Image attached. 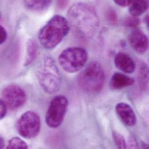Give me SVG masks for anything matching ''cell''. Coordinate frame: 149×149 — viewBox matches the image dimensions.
Listing matches in <instances>:
<instances>
[{
	"label": "cell",
	"mask_w": 149,
	"mask_h": 149,
	"mask_svg": "<svg viewBox=\"0 0 149 149\" xmlns=\"http://www.w3.org/2000/svg\"><path fill=\"white\" fill-rule=\"evenodd\" d=\"M116 4L121 7H126L130 6L132 0H113Z\"/></svg>",
	"instance_id": "23"
},
{
	"label": "cell",
	"mask_w": 149,
	"mask_h": 149,
	"mask_svg": "<svg viewBox=\"0 0 149 149\" xmlns=\"http://www.w3.org/2000/svg\"><path fill=\"white\" fill-rule=\"evenodd\" d=\"M128 145L130 148L132 149H137L139 148L138 142L136 140V139L133 136H131L128 140Z\"/></svg>",
	"instance_id": "24"
},
{
	"label": "cell",
	"mask_w": 149,
	"mask_h": 149,
	"mask_svg": "<svg viewBox=\"0 0 149 149\" xmlns=\"http://www.w3.org/2000/svg\"><path fill=\"white\" fill-rule=\"evenodd\" d=\"M5 147V142L4 139L2 137L0 138V148L1 149H3Z\"/></svg>",
	"instance_id": "26"
},
{
	"label": "cell",
	"mask_w": 149,
	"mask_h": 149,
	"mask_svg": "<svg viewBox=\"0 0 149 149\" xmlns=\"http://www.w3.org/2000/svg\"><path fill=\"white\" fill-rule=\"evenodd\" d=\"M68 17L70 27L84 39L92 38L100 26L95 9L86 3L78 2L73 4L68 10Z\"/></svg>",
	"instance_id": "1"
},
{
	"label": "cell",
	"mask_w": 149,
	"mask_h": 149,
	"mask_svg": "<svg viewBox=\"0 0 149 149\" xmlns=\"http://www.w3.org/2000/svg\"><path fill=\"white\" fill-rule=\"evenodd\" d=\"M148 6L147 0H132L129 7V12L131 15L138 17L148 10Z\"/></svg>",
	"instance_id": "16"
},
{
	"label": "cell",
	"mask_w": 149,
	"mask_h": 149,
	"mask_svg": "<svg viewBox=\"0 0 149 149\" xmlns=\"http://www.w3.org/2000/svg\"><path fill=\"white\" fill-rule=\"evenodd\" d=\"M1 99L11 110L18 109L24 104L27 100L25 91L17 85H9L1 92Z\"/></svg>",
	"instance_id": "8"
},
{
	"label": "cell",
	"mask_w": 149,
	"mask_h": 149,
	"mask_svg": "<svg viewBox=\"0 0 149 149\" xmlns=\"http://www.w3.org/2000/svg\"><path fill=\"white\" fill-rule=\"evenodd\" d=\"M139 19L134 16H130L127 17L123 21V25L125 27L130 28H136L140 24Z\"/></svg>",
	"instance_id": "19"
},
{
	"label": "cell",
	"mask_w": 149,
	"mask_h": 149,
	"mask_svg": "<svg viewBox=\"0 0 149 149\" xmlns=\"http://www.w3.org/2000/svg\"><path fill=\"white\" fill-rule=\"evenodd\" d=\"M69 106L68 98L58 95L51 101L45 114L47 125L53 129L59 128L63 123Z\"/></svg>",
	"instance_id": "6"
},
{
	"label": "cell",
	"mask_w": 149,
	"mask_h": 149,
	"mask_svg": "<svg viewBox=\"0 0 149 149\" xmlns=\"http://www.w3.org/2000/svg\"><path fill=\"white\" fill-rule=\"evenodd\" d=\"M116 111L125 125L132 127L136 125L137 121L136 114L128 104L123 102L118 103L116 106Z\"/></svg>",
	"instance_id": "10"
},
{
	"label": "cell",
	"mask_w": 149,
	"mask_h": 149,
	"mask_svg": "<svg viewBox=\"0 0 149 149\" xmlns=\"http://www.w3.org/2000/svg\"><path fill=\"white\" fill-rule=\"evenodd\" d=\"M37 77L41 87L47 93L54 94L59 91L62 77L55 61L51 57H45L43 66L38 71Z\"/></svg>",
	"instance_id": "4"
},
{
	"label": "cell",
	"mask_w": 149,
	"mask_h": 149,
	"mask_svg": "<svg viewBox=\"0 0 149 149\" xmlns=\"http://www.w3.org/2000/svg\"><path fill=\"white\" fill-rule=\"evenodd\" d=\"M6 148L8 149H26L28 148V146L23 140L19 137H13L9 141Z\"/></svg>",
	"instance_id": "17"
},
{
	"label": "cell",
	"mask_w": 149,
	"mask_h": 149,
	"mask_svg": "<svg viewBox=\"0 0 149 149\" xmlns=\"http://www.w3.org/2000/svg\"><path fill=\"white\" fill-rule=\"evenodd\" d=\"M8 38V33L6 29L3 26H0V44H3Z\"/></svg>",
	"instance_id": "21"
},
{
	"label": "cell",
	"mask_w": 149,
	"mask_h": 149,
	"mask_svg": "<svg viewBox=\"0 0 149 149\" xmlns=\"http://www.w3.org/2000/svg\"><path fill=\"white\" fill-rule=\"evenodd\" d=\"M58 6L60 9H64L68 5L69 0H57Z\"/></svg>",
	"instance_id": "25"
},
{
	"label": "cell",
	"mask_w": 149,
	"mask_h": 149,
	"mask_svg": "<svg viewBox=\"0 0 149 149\" xmlns=\"http://www.w3.org/2000/svg\"><path fill=\"white\" fill-rule=\"evenodd\" d=\"M134 82L135 80L132 77L121 73L116 72L111 78L110 86L112 89L118 90L132 85Z\"/></svg>",
	"instance_id": "12"
},
{
	"label": "cell",
	"mask_w": 149,
	"mask_h": 149,
	"mask_svg": "<svg viewBox=\"0 0 149 149\" xmlns=\"http://www.w3.org/2000/svg\"><path fill=\"white\" fill-rule=\"evenodd\" d=\"M128 41L132 48L139 55L144 54L149 49V38L139 29H135L130 33Z\"/></svg>",
	"instance_id": "9"
},
{
	"label": "cell",
	"mask_w": 149,
	"mask_h": 149,
	"mask_svg": "<svg viewBox=\"0 0 149 149\" xmlns=\"http://www.w3.org/2000/svg\"><path fill=\"white\" fill-rule=\"evenodd\" d=\"M104 81V70L96 61L90 62L78 77L79 86L84 91L91 93L99 92L103 87Z\"/></svg>",
	"instance_id": "3"
},
{
	"label": "cell",
	"mask_w": 149,
	"mask_h": 149,
	"mask_svg": "<svg viewBox=\"0 0 149 149\" xmlns=\"http://www.w3.org/2000/svg\"><path fill=\"white\" fill-rule=\"evenodd\" d=\"M145 23H146L148 29L149 30V16H147L145 17Z\"/></svg>",
	"instance_id": "27"
},
{
	"label": "cell",
	"mask_w": 149,
	"mask_h": 149,
	"mask_svg": "<svg viewBox=\"0 0 149 149\" xmlns=\"http://www.w3.org/2000/svg\"><path fill=\"white\" fill-rule=\"evenodd\" d=\"M70 30V25L66 17L59 15H55L40 29L38 41L46 49H53L67 36Z\"/></svg>",
	"instance_id": "2"
},
{
	"label": "cell",
	"mask_w": 149,
	"mask_h": 149,
	"mask_svg": "<svg viewBox=\"0 0 149 149\" xmlns=\"http://www.w3.org/2000/svg\"><path fill=\"white\" fill-rule=\"evenodd\" d=\"M113 138L114 143L118 149H126L127 148L125 138L120 133L116 131H113Z\"/></svg>",
	"instance_id": "18"
},
{
	"label": "cell",
	"mask_w": 149,
	"mask_h": 149,
	"mask_svg": "<svg viewBox=\"0 0 149 149\" xmlns=\"http://www.w3.org/2000/svg\"><path fill=\"white\" fill-rule=\"evenodd\" d=\"M38 45L36 42L32 39H30L27 42L26 54L24 62L25 67L29 66L35 61L38 54Z\"/></svg>",
	"instance_id": "14"
},
{
	"label": "cell",
	"mask_w": 149,
	"mask_h": 149,
	"mask_svg": "<svg viewBox=\"0 0 149 149\" xmlns=\"http://www.w3.org/2000/svg\"><path fill=\"white\" fill-rule=\"evenodd\" d=\"M0 109H1V113H0V118L1 120L3 119L7 114V110H8V107L6 104V103L2 100L1 99L0 101Z\"/></svg>",
	"instance_id": "22"
},
{
	"label": "cell",
	"mask_w": 149,
	"mask_h": 149,
	"mask_svg": "<svg viewBox=\"0 0 149 149\" xmlns=\"http://www.w3.org/2000/svg\"><path fill=\"white\" fill-rule=\"evenodd\" d=\"M88 58V53L85 49L81 47H69L60 54L58 62L65 72L72 74L84 68Z\"/></svg>",
	"instance_id": "5"
},
{
	"label": "cell",
	"mask_w": 149,
	"mask_h": 149,
	"mask_svg": "<svg viewBox=\"0 0 149 149\" xmlns=\"http://www.w3.org/2000/svg\"><path fill=\"white\" fill-rule=\"evenodd\" d=\"M114 64L116 68L121 72L131 74L135 70V63L132 58L127 54L118 53L114 57Z\"/></svg>",
	"instance_id": "11"
},
{
	"label": "cell",
	"mask_w": 149,
	"mask_h": 149,
	"mask_svg": "<svg viewBox=\"0 0 149 149\" xmlns=\"http://www.w3.org/2000/svg\"><path fill=\"white\" fill-rule=\"evenodd\" d=\"M52 0H24V4L29 10L41 12L47 10L51 5Z\"/></svg>",
	"instance_id": "13"
},
{
	"label": "cell",
	"mask_w": 149,
	"mask_h": 149,
	"mask_svg": "<svg viewBox=\"0 0 149 149\" xmlns=\"http://www.w3.org/2000/svg\"><path fill=\"white\" fill-rule=\"evenodd\" d=\"M41 128L40 116L34 111L29 110L24 113L16 123L18 134L23 138L31 139L37 137Z\"/></svg>",
	"instance_id": "7"
},
{
	"label": "cell",
	"mask_w": 149,
	"mask_h": 149,
	"mask_svg": "<svg viewBox=\"0 0 149 149\" xmlns=\"http://www.w3.org/2000/svg\"><path fill=\"white\" fill-rule=\"evenodd\" d=\"M105 16L107 21L111 24L115 25L118 22V16L116 11L113 8H109L106 10Z\"/></svg>",
	"instance_id": "20"
},
{
	"label": "cell",
	"mask_w": 149,
	"mask_h": 149,
	"mask_svg": "<svg viewBox=\"0 0 149 149\" xmlns=\"http://www.w3.org/2000/svg\"><path fill=\"white\" fill-rule=\"evenodd\" d=\"M138 78L141 89L143 92L149 95V68L146 65H141Z\"/></svg>",
	"instance_id": "15"
}]
</instances>
